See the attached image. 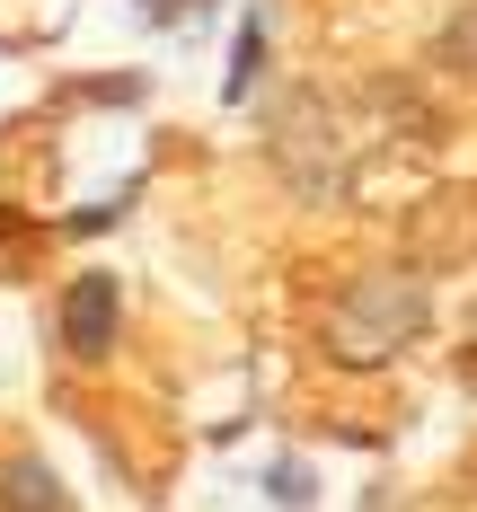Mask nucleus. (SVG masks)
Here are the masks:
<instances>
[{
    "label": "nucleus",
    "instance_id": "1",
    "mask_svg": "<svg viewBox=\"0 0 477 512\" xmlns=\"http://www.w3.org/2000/svg\"><path fill=\"white\" fill-rule=\"evenodd\" d=\"M424 327H433V274L424 265H371L327 301L318 345H327L336 371H380V362L407 354Z\"/></svg>",
    "mask_w": 477,
    "mask_h": 512
},
{
    "label": "nucleus",
    "instance_id": "2",
    "mask_svg": "<svg viewBox=\"0 0 477 512\" xmlns=\"http://www.w3.org/2000/svg\"><path fill=\"white\" fill-rule=\"evenodd\" d=\"M265 151H274V177H283L301 204H336V195L354 186V159L336 142V115H327V98H310V89H283V98H274Z\"/></svg>",
    "mask_w": 477,
    "mask_h": 512
},
{
    "label": "nucleus",
    "instance_id": "3",
    "mask_svg": "<svg viewBox=\"0 0 477 512\" xmlns=\"http://www.w3.org/2000/svg\"><path fill=\"white\" fill-rule=\"evenodd\" d=\"M407 230H416L407 265H424V274H433V265H469V256H477V195H469V186H433Z\"/></svg>",
    "mask_w": 477,
    "mask_h": 512
},
{
    "label": "nucleus",
    "instance_id": "4",
    "mask_svg": "<svg viewBox=\"0 0 477 512\" xmlns=\"http://www.w3.org/2000/svg\"><path fill=\"white\" fill-rule=\"evenodd\" d=\"M115 301H124L115 274H80V283H71V301H62V345L80 362H98L106 345H115Z\"/></svg>",
    "mask_w": 477,
    "mask_h": 512
},
{
    "label": "nucleus",
    "instance_id": "5",
    "mask_svg": "<svg viewBox=\"0 0 477 512\" xmlns=\"http://www.w3.org/2000/svg\"><path fill=\"white\" fill-rule=\"evenodd\" d=\"M0 512H71V495H62V477L36 451H18V460L0 468Z\"/></svg>",
    "mask_w": 477,
    "mask_h": 512
},
{
    "label": "nucleus",
    "instance_id": "6",
    "mask_svg": "<svg viewBox=\"0 0 477 512\" xmlns=\"http://www.w3.org/2000/svg\"><path fill=\"white\" fill-rule=\"evenodd\" d=\"M433 62H442V71H477V0L451 9V27L433 36Z\"/></svg>",
    "mask_w": 477,
    "mask_h": 512
},
{
    "label": "nucleus",
    "instance_id": "7",
    "mask_svg": "<svg viewBox=\"0 0 477 512\" xmlns=\"http://www.w3.org/2000/svg\"><path fill=\"white\" fill-rule=\"evenodd\" d=\"M257 71H265V27H239V53H230V98L239 106L257 98Z\"/></svg>",
    "mask_w": 477,
    "mask_h": 512
},
{
    "label": "nucleus",
    "instance_id": "8",
    "mask_svg": "<svg viewBox=\"0 0 477 512\" xmlns=\"http://www.w3.org/2000/svg\"><path fill=\"white\" fill-rule=\"evenodd\" d=\"M36 248V221H18V212H0V274H18Z\"/></svg>",
    "mask_w": 477,
    "mask_h": 512
}]
</instances>
